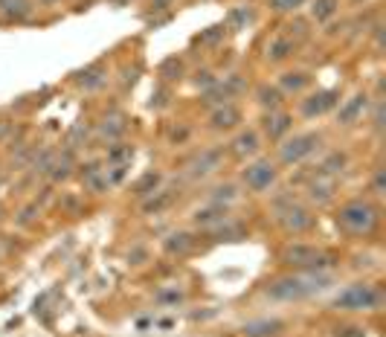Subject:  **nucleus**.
<instances>
[{"instance_id": "obj_20", "label": "nucleus", "mask_w": 386, "mask_h": 337, "mask_svg": "<svg viewBox=\"0 0 386 337\" xmlns=\"http://www.w3.org/2000/svg\"><path fill=\"white\" fill-rule=\"evenodd\" d=\"M256 99H258V105L265 110H279L285 93L279 88H270V84H258V88H256Z\"/></svg>"}, {"instance_id": "obj_25", "label": "nucleus", "mask_w": 386, "mask_h": 337, "mask_svg": "<svg viewBox=\"0 0 386 337\" xmlns=\"http://www.w3.org/2000/svg\"><path fill=\"white\" fill-rule=\"evenodd\" d=\"M160 76H163L165 81L181 79V76H183V61L177 59V55H172V59H165V61L160 64Z\"/></svg>"}, {"instance_id": "obj_30", "label": "nucleus", "mask_w": 386, "mask_h": 337, "mask_svg": "<svg viewBox=\"0 0 386 337\" xmlns=\"http://www.w3.org/2000/svg\"><path fill=\"white\" fill-rule=\"evenodd\" d=\"M160 305H177V302H183V291H177V288H169V291H160L157 297H154Z\"/></svg>"}, {"instance_id": "obj_33", "label": "nucleus", "mask_w": 386, "mask_h": 337, "mask_svg": "<svg viewBox=\"0 0 386 337\" xmlns=\"http://www.w3.org/2000/svg\"><path fill=\"white\" fill-rule=\"evenodd\" d=\"M334 334L337 337H366V329H360V326H343Z\"/></svg>"}, {"instance_id": "obj_12", "label": "nucleus", "mask_w": 386, "mask_h": 337, "mask_svg": "<svg viewBox=\"0 0 386 337\" xmlns=\"http://www.w3.org/2000/svg\"><path fill=\"white\" fill-rule=\"evenodd\" d=\"M337 90H316L314 96H308L305 102H302V117H308V119H314V117H323L325 110H331L337 105Z\"/></svg>"}, {"instance_id": "obj_14", "label": "nucleus", "mask_w": 386, "mask_h": 337, "mask_svg": "<svg viewBox=\"0 0 386 337\" xmlns=\"http://www.w3.org/2000/svg\"><path fill=\"white\" fill-rule=\"evenodd\" d=\"M238 122H241V110L232 102L212 108V114H210V128H215V131H230V128H236Z\"/></svg>"}, {"instance_id": "obj_23", "label": "nucleus", "mask_w": 386, "mask_h": 337, "mask_svg": "<svg viewBox=\"0 0 386 337\" xmlns=\"http://www.w3.org/2000/svg\"><path fill=\"white\" fill-rule=\"evenodd\" d=\"M105 81H108V73H105V67H102V64H93V67L85 70V73H79V84H81L85 90L102 88Z\"/></svg>"}, {"instance_id": "obj_34", "label": "nucleus", "mask_w": 386, "mask_h": 337, "mask_svg": "<svg viewBox=\"0 0 386 337\" xmlns=\"http://www.w3.org/2000/svg\"><path fill=\"white\" fill-rule=\"evenodd\" d=\"M244 21H250V12H244V9H238V12H232V15H230V26H232V30H238Z\"/></svg>"}, {"instance_id": "obj_5", "label": "nucleus", "mask_w": 386, "mask_h": 337, "mask_svg": "<svg viewBox=\"0 0 386 337\" xmlns=\"http://www.w3.org/2000/svg\"><path fill=\"white\" fill-rule=\"evenodd\" d=\"M279 259L285 264H291V268L296 271H325L328 264H331V256L325 250H320L316 244H287L282 253H279Z\"/></svg>"}, {"instance_id": "obj_31", "label": "nucleus", "mask_w": 386, "mask_h": 337, "mask_svg": "<svg viewBox=\"0 0 386 337\" xmlns=\"http://www.w3.org/2000/svg\"><path fill=\"white\" fill-rule=\"evenodd\" d=\"M81 139H88V128H85V125H73L70 134H67V143H70V148H76Z\"/></svg>"}, {"instance_id": "obj_27", "label": "nucleus", "mask_w": 386, "mask_h": 337, "mask_svg": "<svg viewBox=\"0 0 386 337\" xmlns=\"http://www.w3.org/2000/svg\"><path fill=\"white\" fill-rule=\"evenodd\" d=\"M337 3H340V0H316L314 9H311V15H314L316 21L334 18V15H337Z\"/></svg>"}, {"instance_id": "obj_19", "label": "nucleus", "mask_w": 386, "mask_h": 337, "mask_svg": "<svg viewBox=\"0 0 386 337\" xmlns=\"http://www.w3.org/2000/svg\"><path fill=\"white\" fill-rule=\"evenodd\" d=\"M224 218H230V215H227V206H221V204H212V206L198 209V213H195V224H198V227H210V230L218 227Z\"/></svg>"}, {"instance_id": "obj_21", "label": "nucleus", "mask_w": 386, "mask_h": 337, "mask_svg": "<svg viewBox=\"0 0 386 337\" xmlns=\"http://www.w3.org/2000/svg\"><path fill=\"white\" fill-rule=\"evenodd\" d=\"M311 84V76L305 73V70H296V73H285L279 79V90L282 93H302Z\"/></svg>"}, {"instance_id": "obj_3", "label": "nucleus", "mask_w": 386, "mask_h": 337, "mask_svg": "<svg viewBox=\"0 0 386 337\" xmlns=\"http://www.w3.org/2000/svg\"><path fill=\"white\" fill-rule=\"evenodd\" d=\"M331 305H334L337 311H380L383 291L372 282H354L346 291H340Z\"/></svg>"}, {"instance_id": "obj_13", "label": "nucleus", "mask_w": 386, "mask_h": 337, "mask_svg": "<svg viewBox=\"0 0 386 337\" xmlns=\"http://www.w3.org/2000/svg\"><path fill=\"white\" fill-rule=\"evenodd\" d=\"M261 128L270 139H282L287 131L294 128V117L285 114V110H267L265 119H261Z\"/></svg>"}, {"instance_id": "obj_15", "label": "nucleus", "mask_w": 386, "mask_h": 337, "mask_svg": "<svg viewBox=\"0 0 386 337\" xmlns=\"http://www.w3.org/2000/svg\"><path fill=\"white\" fill-rule=\"evenodd\" d=\"M294 52H296V41H294L291 35H273L270 44H267L265 59L273 61V64H279V61H287V59H291Z\"/></svg>"}, {"instance_id": "obj_7", "label": "nucleus", "mask_w": 386, "mask_h": 337, "mask_svg": "<svg viewBox=\"0 0 386 337\" xmlns=\"http://www.w3.org/2000/svg\"><path fill=\"white\" fill-rule=\"evenodd\" d=\"M276 177H279V168H276L270 160H256L241 172L244 186L250 192H267L276 184Z\"/></svg>"}, {"instance_id": "obj_10", "label": "nucleus", "mask_w": 386, "mask_h": 337, "mask_svg": "<svg viewBox=\"0 0 386 337\" xmlns=\"http://www.w3.org/2000/svg\"><path fill=\"white\" fill-rule=\"evenodd\" d=\"M366 110H369V96L366 93H354L352 99H346V102L340 105L337 122L340 125H354V122H360L366 117Z\"/></svg>"}, {"instance_id": "obj_11", "label": "nucleus", "mask_w": 386, "mask_h": 337, "mask_svg": "<svg viewBox=\"0 0 386 337\" xmlns=\"http://www.w3.org/2000/svg\"><path fill=\"white\" fill-rule=\"evenodd\" d=\"M287 326L282 320L276 317H258V320H250L241 326V337H279Z\"/></svg>"}, {"instance_id": "obj_17", "label": "nucleus", "mask_w": 386, "mask_h": 337, "mask_svg": "<svg viewBox=\"0 0 386 337\" xmlns=\"http://www.w3.org/2000/svg\"><path fill=\"white\" fill-rule=\"evenodd\" d=\"M192 247H195V238H192V233H172L163 242V250L169 253V256H186V253H192Z\"/></svg>"}, {"instance_id": "obj_9", "label": "nucleus", "mask_w": 386, "mask_h": 337, "mask_svg": "<svg viewBox=\"0 0 386 337\" xmlns=\"http://www.w3.org/2000/svg\"><path fill=\"white\" fill-rule=\"evenodd\" d=\"M221 163H224V151L221 148H203L201 154H195V157L189 160V175L192 177H206L221 168Z\"/></svg>"}, {"instance_id": "obj_32", "label": "nucleus", "mask_w": 386, "mask_h": 337, "mask_svg": "<svg viewBox=\"0 0 386 337\" xmlns=\"http://www.w3.org/2000/svg\"><path fill=\"white\" fill-rule=\"evenodd\" d=\"M302 3H305V0H270V9H276V12H294Z\"/></svg>"}, {"instance_id": "obj_16", "label": "nucleus", "mask_w": 386, "mask_h": 337, "mask_svg": "<svg viewBox=\"0 0 386 337\" xmlns=\"http://www.w3.org/2000/svg\"><path fill=\"white\" fill-rule=\"evenodd\" d=\"M258 134L256 131H241L236 139L230 143V151H232V157H238V160H244V157H253V154L258 151Z\"/></svg>"}, {"instance_id": "obj_26", "label": "nucleus", "mask_w": 386, "mask_h": 337, "mask_svg": "<svg viewBox=\"0 0 386 337\" xmlns=\"http://www.w3.org/2000/svg\"><path fill=\"white\" fill-rule=\"evenodd\" d=\"M157 186H160V175H157V172H148V175L140 180V184L134 186V195H136V198H148V195H154Z\"/></svg>"}, {"instance_id": "obj_22", "label": "nucleus", "mask_w": 386, "mask_h": 337, "mask_svg": "<svg viewBox=\"0 0 386 337\" xmlns=\"http://www.w3.org/2000/svg\"><path fill=\"white\" fill-rule=\"evenodd\" d=\"M346 166H349V157H346V154H343V151H331V154H325V160L320 163V168H316V172L337 177L340 172H346Z\"/></svg>"}, {"instance_id": "obj_4", "label": "nucleus", "mask_w": 386, "mask_h": 337, "mask_svg": "<svg viewBox=\"0 0 386 337\" xmlns=\"http://www.w3.org/2000/svg\"><path fill=\"white\" fill-rule=\"evenodd\" d=\"M273 215L276 221H279V227L285 233H308L314 227V215H311V209L305 204H299L294 195H282V198H276L273 201Z\"/></svg>"}, {"instance_id": "obj_6", "label": "nucleus", "mask_w": 386, "mask_h": 337, "mask_svg": "<svg viewBox=\"0 0 386 337\" xmlns=\"http://www.w3.org/2000/svg\"><path fill=\"white\" fill-rule=\"evenodd\" d=\"M323 143V137L316 134V131H308V134H296L291 137L285 146H279V160L285 166H294V163H302L305 157H311V154L320 148Z\"/></svg>"}, {"instance_id": "obj_1", "label": "nucleus", "mask_w": 386, "mask_h": 337, "mask_svg": "<svg viewBox=\"0 0 386 337\" xmlns=\"http://www.w3.org/2000/svg\"><path fill=\"white\" fill-rule=\"evenodd\" d=\"M328 285H331V276L325 271H299V273L273 279L265 288V293L276 302H299V300H308L314 293H320Z\"/></svg>"}, {"instance_id": "obj_24", "label": "nucleus", "mask_w": 386, "mask_h": 337, "mask_svg": "<svg viewBox=\"0 0 386 337\" xmlns=\"http://www.w3.org/2000/svg\"><path fill=\"white\" fill-rule=\"evenodd\" d=\"M131 157H134V146H128V143H119V146H114L108 151V163L110 166H128Z\"/></svg>"}, {"instance_id": "obj_29", "label": "nucleus", "mask_w": 386, "mask_h": 337, "mask_svg": "<svg viewBox=\"0 0 386 337\" xmlns=\"http://www.w3.org/2000/svg\"><path fill=\"white\" fill-rule=\"evenodd\" d=\"M122 119H125L122 114H114L110 119H105V125H102V134H105V137H119L122 131H125V122H122Z\"/></svg>"}, {"instance_id": "obj_2", "label": "nucleus", "mask_w": 386, "mask_h": 337, "mask_svg": "<svg viewBox=\"0 0 386 337\" xmlns=\"http://www.w3.org/2000/svg\"><path fill=\"white\" fill-rule=\"evenodd\" d=\"M378 206L366 201V198H354L349 204H343L340 206V213H337V227L343 233H349V235H369V233H375L378 227Z\"/></svg>"}, {"instance_id": "obj_18", "label": "nucleus", "mask_w": 386, "mask_h": 337, "mask_svg": "<svg viewBox=\"0 0 386 337\" xmlns=\"http://www.w3.org/2000/svg\"><path fill=\"white\" fill-rule=\"evenodd\" d=\"M81 180H85V189L93 192V195H102L108 192V175L102 172L99 166H85V172H81Z\"/></svg>"}, {"instance_id": "obj_28", "label": "nucleus", "mask_w": 386, "mask_h": 337, "mask_svg": "<svg viewBox=\"0 0 386 337\" xmlns=\"http://www.w3.org/2000/svg\"><path fill=\"white\" fill-rule=\"evenodd\" d=\"M238 198V186L236 184H221V186H215V195H212V201L215 204H230V201H236Z\"/></svg>"}, {"instance_id": "obj_8", "label": "nucleus", "mask_w": 386, "mask_h": 337, "mask_svg": "<svg viewBox=\"0 0 386 337\" xmlns=\"http://www.w3.org/2000/svg\"><path fill=\"white\" fill-rule=\"evenodd\" d=\"M337 186H340V184H337V177L316 172V175L308 180L305 195H308V201H314L316 206H328L331 201L337 198Z\"/></svg>"}]
</instances>
